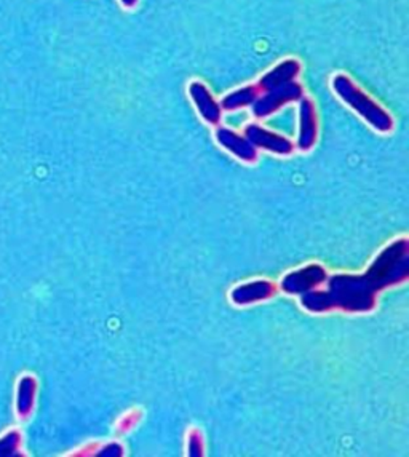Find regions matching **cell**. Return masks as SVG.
<instances>
[{"instance_id":"7","label":"cell","mask_w":409,"mask_h":457,"mask_svg":"<svg viewBox=\"0 0 409 457\" xmlns=\"http://www.w3.org/2000/svg\"><path fill=\"white\" fill-rule=\"evenodd\" d=\"M38 381L34 374L24 373L18 378L15 387V416L18 420L32 418L38 403Z\"/></svg>"},{"instance_id":"13","label":"cell","mask_w":409,"mask_h":457,"mask_svg":"<svg viewBox=\"0 0 409 457\" xmlns=\"http://www.w3.org/2000/svg\"><path fill=\"white\" fill-rule=\"evenodd\" d=\"M26 456L23 448V432L18 427L8 428L0 435V457Z\"/></svg>"},{"instance_id":"3","label":"cell","mask_w":409,"mask_h":457,"mask_svg":"<svg viewBox=\"0 0 409 457\" xmlns=\"http://www.w3.org/2000/svg\"><path fill=\"white\" fill-rule=\"evenodd\" d=\"M304 96V87L299 82H289V84L280 85L273 90L261 93L259 98L253 103L251 111L256 119H265L271 115L279 112L281 107L287 106L289 103H296Z\"/></svg>"},{"instance_id":"5","label":"cell","mask_w":409,"mask_h":457,"mask_svg":"<svg viewBox=\"0 0 409 457\" xmlns=\"http://www.w3.org/2000/svg\"><path fill=\"white\" fill-rule=\"evenodd\" d=\"M245 137H248L251 145L256 149H264L277 155H291L295 153L296 145L288 137H283L280 133L267 130L258 123H250L245 129Z\"/></svg>"},{"instance_id":"1","label":"cell","mask_w":409,"mask_h":457,"mask_svg":"<svg viewBox=\"0 0 409 457\" xmlns=\"http://www.w3.org/2000/svg\"><path fill=\"white\" fill-rule=\"evenodd\" d=\"M380 287L370 272L362 275H334L325 291L312 290L304 293L301 304L309 312L328 311L344 312H370L376 305Z\"/></svg>"},{"instance_id":"9","label":"cell","mask_w":409,"mask_h":457,"mask_svg":"<svg viewBox=\"0 0 409 457\" xmlns=\"http://www.w3.org/2000/svg\"><path fill=\"white\" fill-rule=\"evenodd\" d=\"M189 96L204 122L210 123L213 127H218L222 119V109L220 103L213 96L210 88L204 82L194 80L189 84Z\"/></svg>"},{"instance_id":"6","label":"cell","mask_w":409,"mask_h":457,"mask_svg":"<svg viewBox=\"0 0 409 457\" xmlns=\"http://www.w3.org/2000/svg\"><path fill=\"white\" fill-rule=\"evenodd\" d=\"M319 139V115L311 98L299 99V137L296 147L301 153H309Z\"/></svg>"},{"instance_id":"4","label":"cell","mask_w":409,"mask_h":457,"mask_svg":"<svg viewBox=\"0 0 409 457\" xmlns=\"http://www.w3.org/2000/svg\"><path fill=\"white\" fill-rule=\"evenodd\" d=\"M325 267L320 264H309L299 270H293L283 277L281 290L287 295H301L315 290L321 283L326 282Z\"/></svg>"},{"instance_id":"16","label":"cell","mask_w":409,"mask_h":457,"mask_svg":"<svg viewBox=\"0 0 409 457\" xmlns=\"http://www.w3.org/2000/svg\"><path fill=\"white\" fill-rule=\"evenodd\" d=\"M138 2H139V0H121V5L125 8H129H129L137 7Z\"/></svg>"},{"instance_id":"14","label":"cell","mask_w":409,"mask_h":457,"mask_svg":"<svg viewBox=\"0 0 409 457\" xmlns=\"http://www.w3.org/2000/svg\"><path fill=\"white\" fill-rule=\"evenodd\" d=\"M204 454V435L198 430H190L189 440H188V456L202 457Z\"/></svg>"},{"instance_id":"12","label":"cell","mask_w":409,"mask_h":457,"mask_svg":"<svg viewBox=\"0 0 409 457\" xmlns=\"http://www.w3.org/2000/svg\"><path fill=\"white\" fill-rule=\"evenodd\" d=\"M259 95L261 92H259L258 85H246V87H242V88L226 95L220 103L221 109L232 112V111H238L243 107L253 106V103L259 98Z\"/></svg>"},{"instance_id":"2","label":"cell","mask_w":409,"mask_h":457,"mask_svg":"<svg viewBox=\"0 0 409 457\" xmlns=\"http://www.w3.org/2000/svg\"><path fill=\"white\" fill-rule=\"evenodd\" d=\"M331 85L336 96L352 111H355L374 130L380 133L394 130L395 120L390 112L380 106V103H376L368 93H364L349 76L336 74Z\"/></svg>"},{"instance_id":"10","label":"cell","mask_w":409,"mask_h":457,"mask_svg":"<svg viewBox=\"0 0 409 457\" xmlns=\"http://www.w3.org/2000/svg\"><path fill=\"white\" fill-rule=\"evenodd\" d=\"M301 71H303V64L299 60H296V58L283 60L259 79V82L256 84L259 92H269V90H273L280 85L293 82V80H296V77H299Z\"/></svg>"},{"instance_id":"11","label":"cell","mask_w":409,"mask_h":457,"mask_svg":"<svg viewBox=\"0 0 409 457\" xmlns=\"http://www.w3.org/2000/svg\"><path fill=\"white\" fill-rule=\"evenodd\" d=\"M275 295V285L269 280H255L235 287L230 299L235 305H250L267 301Z\"/></svg>"},{"instance_id":"15","label":"cell","mask_w":409,"mask_h":457,"mask_svg":"<svg viewBox=\"0 0 409 457\" xmlns=\"http://www.w3.org/2000/svg\"><path fill=\"white\" fill-rule=\"evenodd\" d=\"M99 456H123V448L119 443H111L99 451Z\"/></svg>"},{"instance_id":"8","label":"cell","mask_w":409,"mask_h":457,"mask_svg":"<svg viewBox=\"0 0 409 457\" xmlns=\"http://www.w3.org/2000/svg\"><path fill=\"white\" fill-rule=\"evenodd\" d=\"M216 141L220 143L221 147H224L228 153L232 154L238 161L245 163H255L258 161V149L251 145L248 137L240 135L237 131L226 129V127H218L214 133Z\"/></svg>"}]
</instances>
